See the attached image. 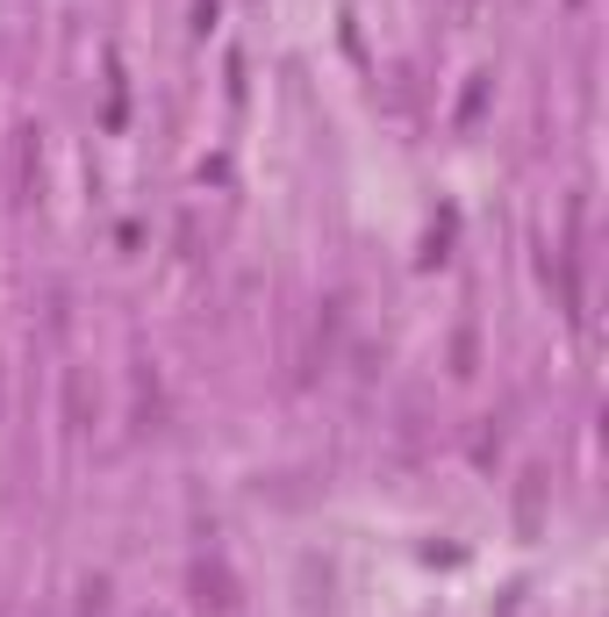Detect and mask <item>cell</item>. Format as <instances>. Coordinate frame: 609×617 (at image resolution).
Segmentation results:
<instances>
[{
	"instance_id": "1",
	"label": "cell",
	"mask_w": 609,
	"mask_h": 617,
	"mask_svg": "<svg viewBox=\"0 0 609 617\" xmlns=\"http://www.w3.org/2000/svg\"><path fill=\"white\" fill-rule=\"evenodd\" d=\"M194 596H202V610H230L237 604V582L223 575L216 561H202V567H194Z\"/></svg>"
},
{
	"instance_id": "2",
	"label": "cell",
	"mask_w": 609,
	"mask_h": 617,
	"mask_svg": "<svg viewBox=\"0 0 609 617\" xmlns=\"http://www.w3.org/2000/svg\"><path fill=\"white\" fill-rule=\"evenodd\" d=\"M538 510H545V474H524V489H516V532H538Z\"/></svg>"
},
{
	"instance_id": "3",
	"label": "cell",
	"mask_w": 609,
	"mask_h": 617,
	"mask_svg": "<svg viewBox=\"0 0 609 617\" xmlns=\"http://www.w3.org/2000/svg\"><path fill=\"white\" fill-rule=\"evenodd\" d=\"M65 417H72V424H86V373H72V381H65Z\"/></svg>"
}]
</instances>
